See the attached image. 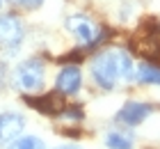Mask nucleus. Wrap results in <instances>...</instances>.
Listing matches in <instances>:
<instances>
[{
  "label": "nucleus",
  "instance_id": "obj_1",
  "mask_svg": "<svg viewBox=\"0 0 160 149\" xmlns=\"http://www.w3.org/2000/svg\"><path fill=\"white\" fill-rule=\"evenodd\" d=\"M92 78L96 87L110 92L121 80H135V62L126 48H105L92 57L89 64Z\"/></svg>",
  "mask_w": 160,
  "mask_h": 149
},
{
  "label": "nucleus",
  "instance_id": "obj_2",
  "mask_svg": "<svg viewBox=\"0 0 160 149\" xmlns=\"http://www.w3.org/2000/svg\"><path fill=\"white\" fill-rule=\"evenodd\" d=\"M12 83L21 92H39L46 83V67L39 57H28L14 67Z\"/></svg>",
  "mask_w": 160,
  "mask_h": 149
},
{
  "label": "nucleus",
  "instance_id": "obj_3",
  "mask_svg": "<svg viewBox=\"0 0 160 149\" xmlns=\"http://www.w3.org/2000/svg\"><path fill=\"white\" fill-rule=\"evenodd\" d=\"M130 46L144 60H158L160 57V21L158 19H144L140 23L137 35L130 41Z\"/></svg>",
  "mask_w": 160,
  "mask_h": 149
},
{
  "label": "nucleus",
  "instance_id": "obj_4",
  "mask_svg": "<svg viewBox=\"0 0 160 149\" xmlns=\"http://www.w3.org/2000/svg\"><path fill=\"white\" fill-rule=\"evenodd\" d=\"M67 30L87 48L98 46V44L103 41V37H105V30L94 19H89L87 14H71L67 19Z\"/></svg>",
  "mask_w": 160,
  "mask_h": 149
},
{
  "label": "nucleus",
  "instance_id": "obj_5",
  "mask_svg": "<svg viewBox=\"0 0 160 149\" xmlns=\"http://www.w3.org/2000/svg\"><path fill=\"white\" fill-rule=\"evenodd\" d=\"M25 25L16 14H0V48L5 53H16L23 46Z\"/></svg>",
  "mask_w": 160,
  "mask_h": 149
},
{
  "label": "nucleus",
  "instance_id": "obj_6",
  "mask_svg": "<svg viewBox=\"0 0 160 149\" xmlns=\"http://www.w3.org/2000/svg\"><path fill=\"white\" fill-rule=\"evenodd\" d=\"M151 113H153V103L130 99L117 110L114 122H119L121 126H128V129H135V126H140L142 122H147L151 117Z\"/></svg>",
  "mask_w": 160,
  "mask_h": 149
},
{
  "label": "nucleus",
  "instance_id": "obj_7",
  "mask_svg": "<svg viewBox=\"0 0 160 149\" xmlns=\"http://www.w3.org/2000/svg\"><path fill=\"white\" fill-rule=\"evenodd\" d=\"M82 87V71L78 64H67L55 76V92L60 96H73Z\"/></svg>",
  "mask_w": 160,
  "mask_h": 149
},
{
  "label": "nucleus",
  "instance_id": "obj_8",
  "mask_svg": "<svg viewBox=\"0 0 160 149\" xmlns=\"http://www.w3.org/2000/svg\"><path fill=\"white\" fill-rule=\"evenodd\" d=\"M25 115L21 113H0V147H9L16 138H21V133L25 129Z\"/></svg>",
  "mask_w": 160,
  "mask_h": 149
},
{
  "label": "nucleus",
  "instance_id": "obj_9",
  "mask_svg": "<svg viewBox=\"0 0 160 149\" xmlns=\"http://www.w3.org/2000/svg\"><path fill=\"white\" fill-rule=\"evenodd\" d=\"M135 80L142 85H153V87H160V67L153 64V62H142L137 64L135 69Z\"/></svg>",
  "mask_w": 160,
  "mask_h": 149
},
{
  "label": "nucleus",
  "instance_id": "obj_10",
  "mask_svg": "<svg viewBox=\"0 0 160 149\" xmlns=\"http://www.w3.org/2000/svg\"><path fill=\"white\" fill-rule=\"evenodd\" d=\"M103 142L108 149H133L135 147V138L128 131H108Z\"/></svg>",
  "mask_w": 160,
  "mask_h": 149
},
{
  "label": "nucleus",
  "instance_id": "obj_11",
  "mask_svg": "<svg viewBox=\"0 0 160 149\" xmlns=\"http://www.w3.org/2000/svg\"><path fill=\"white\" fill-rule=\"evenodd\" d=\"M7 149H46V142H43L39 136H21Z\"/></svg>",
  "mask_w": 160,
  "mask_h": 149
},
{
  "label": "nucleus",
  "instance_id": "obj_12",
  "mask_svg": "<svg viewBox=\"0 0 160 149\" xmlns=\"http://www.w3.org/2000/svg\"><path fill=\"white\" fill-rule=\"evenodd\" d=\"M12 5L16 7H23V9H34V7H41L43 0H9Z\"/></svg>",
  "mask_w": 160,
  "mask_h": 149
},
{
  "label": "nucleus",
  "instance_id": "obj_13",
  "mask_svg": "<svg viewBox=\"0 0 160 149\" xmlns=\"http://www.w3.org/2000/svg\"><path fill=\"white\" fill-rule=\"evenodd\" d=\"M7 78H9V76H7V67H5L2 62H0V92L5 89V85H7Z\"/></svg>",
  "mask_w": 160,
  "mask_h": 149
},
{
  "label": "nucleus",
  "instance_id": "obj_14",
  "mask_svg": "<svg viewBox=\"0 0 160 149\" xmlns=\"http://www.w3.org/2000/svg\"><path fill=\"white\" fill-rule=\"evenodd\" d=\"M55 149H80L78 145H60V147H55Z\"/></svg>",
  "mask_w": 160,
  "mask_h": 149
},
{
  "label": "nucleus",
  "instance_id": "obj_15",
  "mask_svg": "<svg viewBox=\"0 0 160 149\" xmlns=\"http://www.w3.org/2000/svg\"><path fill=\"white\" fill-rule=\"evenodd\" d=\"M0 3H2V0H0Z\"/></svg>",
  "mask_w": 160,
  "mask_h": 149
}]
</instances>
